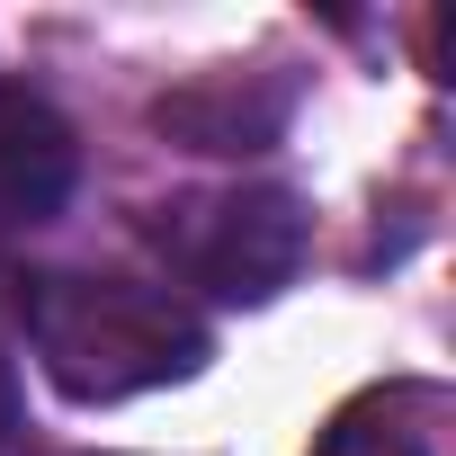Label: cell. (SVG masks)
Wrapping results in <instances>:
<instances>
[{"mask_svg": "<svg viewBox=\"0 0 456 456\" xmlns=\"http://www.w3.org/2000/svg\"><path fill=\"white\" fill-rule=\"evenodd\" d=\"M19 322L63 403H126L152 385H188L215 358V331L179 287H143L117 269L19 278Z\"/></svg>", "mask_w": 456, "mask_h": 456, "instance_id": "1", "label": "cell"}, {"mask_svg": "<svg viewBox=\"0 0 456 456\" xmlns=\"http://www.w3.org/2000/svg\"><path fill=\"white\" fill-rule=\"evenodd\" d=\"M152 251L161 269L206 296V305H269L278 287H296L305 251H314V215L296 188L278 179H233V188H197L152 206Z\"/></svg>", "mask_w": 456, "mask_h": 456, "instance_id": "2", "label": "cell"}, {"mask_svg": "<svg viewBox=\"0 0 456 456\" xmlns=\"http://www.w3.org/2000/svg\"><path fill=\"white\" fill-rule=\"evenodd\" d=\"M72 188H81L72 117L28 81H0V296L19 287V242L45 233L72 206Z\"/></svg>", "mask_w": 456, "mask_h": 456, "instance_id": "3", "label": "cell"}, {"mask_svg": "<svg viewBox=\"0 0 456 456\" xmlns=\"http://www.w3.org/2000/svg\"><path fill=\"white\" fill-rule=\"evenodd\" d=\"M161 126H170V134H188L197 152H260V143L287 126V99H278V108H242V90H233V81H206V90L161 99Z\"/></svg>", "mask_w": 456, "mask_h": 456, "instance_id": "4", "label": "cell"}, {"mask_svg": "<svg viewBox=\"0 0 456 456\" xmlns=\"http://www.w3.org/2000/svg\"><path fill=\"white\" fill-rule=\"evenodd\" d=\"M314 456H429V429H411L403 403L367 394V403H349V411L314 438Z\"/></svg>", "mask_w": 456, "mask_h": 456, "instance_id": "5", "label": "cell"}, {"mask_svg": "<svg viewBox=\"0 0 456 456\" xmlns=\"http://www.w3.org/2000/svg\"><path fill=\"white\" fill-rule=\"evenodd\" d=\"M10 447H19V367L0 358V456H10Z\"/></svg>", "mask_w": 456, "mask_h": 456, "instance_id": "6", "label": "cell"}]
</instances>
